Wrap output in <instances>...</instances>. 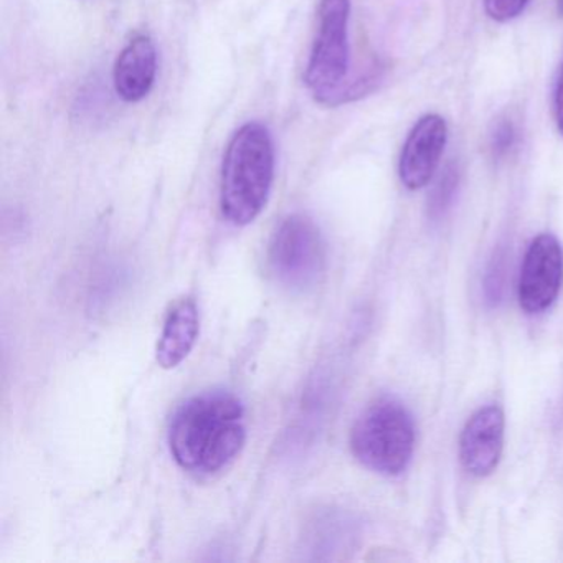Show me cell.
Wrapping results in <instances>:
<instances>
[{
    "label": "cell",
    "instance_id": "6",
    "mask_svg": "<svg viewBox=\"0 0 563 563\" xmlns=\"http://www.w3.org/2000/svg\"><path fill=\"white\" fill-rule=\"evenodd\" d=\"M563 283V249L552 233L536 236L527 249L519 279V305L527 314L547 311Z\"/></svg>",
    "mask_w": 563,
    "mask_h": 563
},
{
    "label": "cell",
    "instance_id": "2",
    "mask_svg": "<svg viewBox=\"0 0 563 563\" xmlns=\"http://www.w3.org/2000/svg\"><path fill=\"white\" fill-rule=\"evenodd\" d=\"M275 143L265 124H243L227 146L220 176V209L236 227L265 209L275 180Z\"/></svg>",
    "mask_w": 563,
    "mask_h": 563
},
{
    "label": "cell",
    "instance_id": "15",
    "mask_svg": "<svg viewBox=\"0 0 563 563\" xmlns=\"http://www.w3.org/2000/svg\"><path fill=\"white\" fill-rule=\"evenodd\" d=\"M555 120L560 134L563 136V64L560 68L559 80L555 88Z\"/></svg>",
    "mask_w": 563,
    "mask_h": 563
},
{
    "label": "cell",
    "instance_id": "14",
    "mask_svg": "<svg viewBox=\"0 0 563 563\" xmlns=\"http://www.w3.org/2000/svg\"><path fill=\"white\" fill-rule=\"evenodd\" d=\"M530 0H484V11L493 21L510 22L523 14Z\"/></svg>",
    "mask_w": 563,
    "mask_h": 563
},
{
    "label": "cell",
    "instance_id": "16",
    "mask_svg": "<svg viewBox=\"0 0 563 563\" xmlns=\"http://www.w3.org/2000/svg\"><path fill=\"white\" fill-rule=\"evenodd\" d=\"M556 12H559L560 18H563V0H556Z\"/></svg>",
    "mask_w": 563,
    "mask_h": 563
},
{
    "label": "cell",
    "instance_id": "12",
    "mask_svg": "<svg viewBox=\"0 0 563 563\" xmlns=\"http://www.w3.org/2000/svg\"><path fill=\"white\" fill-rule=\"evenodd\" d=\"M507 273V253L504 246H499L497 252H494L489 265L484 275V298L487 305L497 306V302L503 299L504 285H506Z\"/></svg>",
    "mask_w": 563,
    "mask_h": 563
},
{
    "label": "cell",
    "instance_id": "13",
    "mask_svg": "<svg viewBox=\"0 0 563 563\" xmlns=\"http://www.w3.org/2000/svg\"><path fill=\"white\" fill-rule=\"evenodd\" d=\"M519 143V128L512 118L504 117L494 124L489 137V150L494 159L500 161L509 156Z\"/></svg>",
    "mask_w": 563,
    "mask_h": 563
},
{
    "label": "cell",
    "instance_id": "4",
    "mask_svg": "<svg viewBox=\"0 0 563 563\" xmlns=\"http://www.w3.org/2000/svg\"><path fill=\"white\" fill-rule=\"evenodd\" d=\"M349 21V0H322L318 35L306 65L305 84L316 100L328 107H332L339 91L347 84L351 65Z\"/></svg>",
    "mask_w": 563,
    "mask_h": 563
},
{
    "label": "cell",
    "instance_id": "10",
    "mask_svg": "<svg viewBox=\"0 0 563 563\" xmlns=\"http://www.w3.org/2000/svg\"><path fill=\"white\" fill-rule=\"evenodd\" d=\"M200 332L199 309L196 301L190 298L180 299L170 309L164 322L163 334L157 342V364L163 368H174L183 364Z\"/></svg>",
    "mask_w": 563,
    "mask_h": 563
},
{
    "label": "cell",
    "instance_id": "9",
    "mask_svg": "<svg viewBox=\"0 0 563 563\" xmlns=\"http://www.w3.org/2000/svg\"><path fill=\"white\" fill-rule=\"evenodd\" d=\"M156 77V45L147 35H137L118 55L113 68L114 90L126 103H137L151 93Z\"/></svg>",
    "mask_w": 563,
    "mask_h": 563
},
{
    "label": "cell",
    "instance_id": "1",
    "mask_svg": "<svg viewBox=\"0 0 563 563\" xmlns=\"http://www.w3.org/2000/svg\"><path fill=\"white\" fill-rule=\"evenodd\" d=\"M245 440L242 401L227 391L190 398L170 421V453L189 473L202 476L219 473L239 456Z\"/></svg>",
    "mask_w": 563,
    "mask_h": 563
},
{
    "label": "cell",
    "instance_id": "11",
    "mask_svg": "<svg viewBox=\"0 0 563 563\" xmlns=\"http://www.w3.org/2000/svg\"><path fill=\"white\" fill-rule=\"evenodd\" d=\"M457 189H460V170L454 164H450L444 167L428 197V217L431 220L437 222L441 217L446 216L456 199Z\"/></svg>",
    "mask_w": 563,
    "mask_h": 563
},
{
    "label": "cell",
    "instance_id": "8",
    "mask_svg": "<svg viewBox=\"0 0 563 563\" xmlns=\"http://www.w3.org/2000/svg\"><path fill=\"white\" fill-rule=\"evenodd\" d=\"M504 430L506 418L497 405L479 408L466 421L460 438V460L467 473L486 477L496 471L503 456Z\"/></svg>",
    "mask_w": 563,
    "mask_h": 563
},
{
    "label": "cell",
    "instance_id": "3",
    "mask_svg": "<svg viewBox=\"0 0 563 563\" xmlns=\"http://www.w3.org/2000/svg\"><path fill=\"white\" fill-rule=\"evenodd\" d=\"M413 417L397 398H378L365 408L351 431V450L367 470L398 476L407 470L415 451Z\"/></svg>",
    "mask_w": 563,
    "mask_h": 563
},
{
    "label": "cell",
    "instance_id": "7",
    "mask_svg": "<svg viewBox=\"0 0 563 563\" xmlns=\"http://www.w3.org/2000/svg\"><path fill=\"white\" fill-rule=\"evenodd\" d=\"M448 143V124L440 114H424L415 123L398 161V176L408 190L430 184Z\"/></svg>",
    "mask_w": 563,
    "mask_h": 563
},
{
    "label": "cell",
    "instance_id": "5",
    "mask_svg": "<svg viewBox=\"0 0 563 563\" xmlns=\"http://www.w3.org/2000/svg\"><path fill=\"white\" fill-rule=\"evenodd\" d=\"M325 243L309 217L289 216L273 233L268 265L279 285L305 292L321 283L325 272Z\"/></svg>",
    "mask_w": 563,
    "mask_h": 563
}]
</instances>
